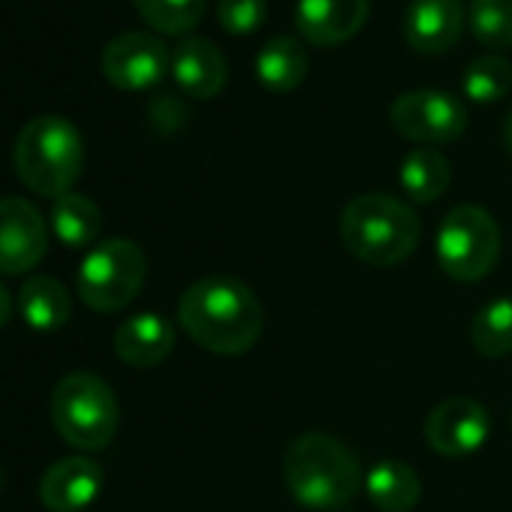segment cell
<instances>
[{"mask_svg": "<svg viewBox=\"0 0 512 512\" xmlns=\"http://www.w3.org/2000/svg\"><path fill=\"white\" fill-rule=\"evenodd\" d=\"M148 275V260L136 241L109 238L88 250L79 266L76 290L79 299L97 314H115L127 308Z\"/></svg>", "mask_w": 512, "mask_h": 512, "instance_id": "6", "label": "cell"}, {"mask_svg": "<svg viewBox=\"0 0 512 512\" xmlns=\"http://www.w3.org/2000/svg\"><path fill=\"white\" fill-rule=\"evenodd\" d=\"M338 232L341 244L356 260L377 269H392L419 247L422 226L407 202L386 193H362L341 211Z\"/></svg>", "mask_w": 512, "mask_h": 512, "instance_id": "3", "label": "cell"}, {"mask_svg": "<svg viewBox=\"0 0 512 512\" xmlns=\"http://www.w3.org/2000/svg\"><path fill=\"white\" fill-rule=\"evenodd\" d=\"M115 353L130 368H154L175 350V329L160 314H133L115 329Z\"/></svg>", "mask_w": 512, "mask_h": 512, "instance_id": "16", "label": "cell"}, {"mask_svg": "<svg viewBox=\"0 0 512 512\" xmlns=\"http://www.w3.org/2000/svg\"><path fill=\"white\" fill-rule=\"evenodd\" d=\"M172 79L175 85L196 97V100H211L223 91L226 85V58L223 52L205 40V37H184L172 49Z\"/></svg>", "mask_w": 512, "mask_h": 512, "instance_id": "15", "label": "cell"}, {"mask_svg": "<svg viewBox=\"0 0 512 512\" xmlns=\"http://www.w3.org/2000/svg\"><path fill=\"white\" fill-rule=\"evenodd\" d=\"M488 431H491L488 410L479 401L464 398V395H455L437 404L425 422V440L431 452L443 458L473 455L488 440Z\"/></svg>", "mask_w": 512, "mask_h": 512, "instance_id": "11", "label": "cell"}, {"mask_svg": "<svg viewBox=\"0 0 512 512\" xmlns=\"http://www.w3.org/2000/svg\"><path fill=\"white\" fill-rule=\"evenodd\" d=\"M16 305H19L22 320L37 332H58L61 326H67L70 311H73L67 287L49 275L28 278L19 290Z\"/></svg>", "mask_w": 512, "mask_h": 512, "instance_id": "18", "label": "cell"}, {"mask_svg": "<svg viewBox=\"0 0 512 512\" xmlns=\"http://www.w3.org/2000/svg\"><path fill=\"white\" fill-rule=\"evenodd\" d=\"M103 491V467L91 458L70 455L55 461L40 482V500L49 512H82Z\"/></svg>", "mask_w": 512, "mask_h": 512, "instance_id": "13", "label": "cell"}, {"mask_svg": "<svg viewBox=\"0 0 512 512\" xmlns=\"http://www.w3.org/2000/svg\"><path fill=\"white\" fill-rule=\"evenodd\" d=\"M49 250V229L40 208L22 196L0 199V275L31 272Z\"/></svg>", "mask_w": 512, "mask_h": 512, "instance_id": "10", "label": "cell"}, {"mask_svg": "<svg viewBox=\"0 0 512 512\" xmlns=\"http://www.w3.org/2000/svg\"><path fill=\"white\" fill-rule=\"evenodd\" d=\"M13 166L28 190L58 199L73 190L85 169V142L67 118L40 115L22 127Z\"/></svg>", "mask_w": 512, "mask_h": 512, "instance_id": "4", "label": "cell"}, {"mask_svg": "<svg viewBox=\"0 0 512 512\" xmlns=\"http://www.w3.org/2000/svg\"><path fill=\"white\" fill-rule=\"evenodd\" d=\"M452 178L449 160L437 148H416L401 163V187L413 202H434L446 193Z\"/></svg>", "mask_w": 512, "mask_h": 512, "instance_id": "21", "label": "cell"}, {"mask_svg": "<svg viewBox=\"0 0 512 512\" xmlns=\"http://www.w3.org/2000/svg\"><path fill=\"white\" fill-rule=\"evenodd\" d=\"M467 22L485 49L500 52L512 46V0H470Z\"/></svg>", "mask_w": 512, "mask_h": 512, "instance_id": "24", "label": "cell"}, {"mask_svg": "<svg viewBox=\"0 0 512 512\" xmlns=\"http://www.w3.org/2000/svg\"><path fill=\"white\" fill-rule=\"evenodd\" d=\"M10 317H13V296L4 284H0V329L10 323Z\"/></svg>", "mask_w": 512, "mask_h": 512, "instance_id": "27", "label": "cell"}, {"mask_svg": "<svg viewBox=\"0 0 512 512\" xmlns=\"http://www.w3.org/2000/svg\"><path fill=\"white\" fill-rule=\"evenodd\" d=\"M470 341L479 356L503 359L512 353V299L488 302L470 326Z\"/></svg>", "mask_w": 512, "mask_h": 512, "instance_id": "22", "label": "cell"}, {"mask_svg": "<svg viewBox=\"0 0 512 512\" xmlns=\"http://www.w3.org/2000/svg\"><path fill=\"white\" fill-rule=\"evenodd\" d=\"M100 64L106 82L118 91H148L166 79L172 70V55L160 37L127 31L106 43Z\"/></svg>", "mask_w": 512, "mask_h": 512, "instance_id": "9", "label": "cell"}, {"mask_svg": "<svg viewBox=\"0 0 512 512\" xmlns=\"http://www.w3.org/2000/svg\"><path fill=\"white\" fill-rule=\"evenodd\" d=\"M284 482L296 503L314 512L347 506L365 485L356 452L332 434L308 431L287 446Z\"/></svg>", "mask_w": 512, "mask_h": 512, "instance_id": "2", "label": "cell"}, {"mask_svg": "<svg viewBox=\"0 0 512 512\" xmlns=\"http://www.w3.org/2000/svg\"><path fill=\"white\" fill-rule=\"evenodd\" d=\"M308 64V52L299 40L275 37L256 55V79L272 94H290L305 82Z\"/></svg>", "mask_w": 512, "mask_h": 512, "instance_id": "19", "label": "cell"}, {"mask_svg": "<svg viewBox=\"0 0 512 512\" xmlns=\"http://www.w3.org/2000/svg\"><path fill=\"white\" fill-rule=\"evenodd\" d=\"M266 0H220L217 4V22L226 34L232 37H244L253 34L266 22Z\"/></svg>", "mask_w": 512, "mask_h": 512, "instance_id": "26", "label": "cell"}, {"mask_svg": "<svg viewBox=\"0 0 512 512\" xmlns=\"http://www.w3.org/2000/svg\"><path fill=\"white\" fill-rule=\"evenodd\" d=\"M512 88V64L500 55L473 58L464 70V94L473 103H497Z\"/></svg>", "mask_w": 512, "mask_h": 512, "instance_id": "25", "label": "cell"}, {"mask_svg": "<svg viewBox=\"0 0 512 512\" xmlns=\"http://www.w3.org/2000/svg\"><path fill=\"white\" fill-rule=\"evenodd\" d=\"M461 0H410L404 16V37L422 55H440L452 49L464 28Z\"/></svg>", "mask_w": 512, "mask_h": 512, "instance_id": "14", "label": "cell"}, {"mask_svg": "<svg viewBox=\"0 0 512 512\" xmlns=\"http://www.w3.org/2000/svg\"><path fill=\"white\" fill-rule=\"evenodd\" d=\"M178 323L202 350L238 356L260 341L266 314L247 284L217 275L184 290L178 302Z\"/></svg>", "mask_w": 512, "mask_h": 512, "instance_id": "1", "label": "cell"}, {"mask_svg": "<svg viewBox=\"0 0 512 512\" xmlns=\"http://www.w3.org/2000/svg\"><path fill=\"white\" fill-rule=\"evenodd\" d=\"M371 0H299L296 31L314 46H341L368 22Z\"/></svg>", "mask_w": 512, "mask_h": 512, "instance_id": "12", "label": "cell"}, {"mask_svg": "<svg viewBox=\"0 0 512 512\" xmlns=\"http://www.w3.org/2000/svg\"><path fill=\"white\" fill-rule=\"evenodd\" d=\"M365 491L380 512H410L422 497V482L410 464L383 458L365 473Z\"/></svg>", "mask_w": 512, "mask_h": 512, "instance_id": "17", "label": "cell"}, {"mask_svg": "<svg viewBox=\"0 0 512 512\" xmlns=\"http://www.w3.org/2000/svg\"><path fill=\"white\" fill-rule=\"evenodd\" d=\"M52 422L70 446L85 452L106 449L118 431V398L103 377L73 371L55 386Z\"/></svg>", "mask_w": 512, "mask_h": 512, "instance_id": "5", "label": "cell"}, {"mask_svg": "<svg viewBox=\"0 0 512 512\" xmlns=\"http://www.w3.org/2000/svg\"><path fill=\"white\" fill-rule=\"evenodd\" d=\"M145 25L157 34L187 37L205 13V0H133Z\"/></svg>", "mask_w": 512, "mask_h": 512, "instance_id": "23", "label": "cell"}, {"mask_svg": "<svg viewBox=\"0 0 512 512\" xmlns=\"http://www.w3.org/2000/svg\"><path fill=\"white\" fill-rule=\"evenodd\" d=\"M52 232L58 241H64L73 250L88 247L103 232V211L97 208V202L91 196L70 190V193L58 196L52 205Z\"/></svg>", "mask_w": 512, "mask_h": 512, "instance_id": "20", "label": "cell"}, {"mask_svg": "<svg viewBox=\"0 0 512 512\" xmlns=\"http://www.w3.org/2000/svg\"><path fill=\"white\" fill-rule=\"evenodd\" d=\"M389 121L410 142L446 145L464 133L467 112H464L461 100H455L452 94L422 88V91L401 94L389 109Z\"/></svg>", "mask_w": 512, "mask_h": 512, "instance_id": "8", "label": "cell"}, {"mask_svg": "<svg viewBox=\"0 0 512 512\" xmlns=\"http://www.w3.org/2000/svg\"><path fill=\"white\" fill-rule=\"evenodd\" d=\"M503 145H506V151H509V157H512V112H509L506 121H503Z\"/></svg>", "mask_w": 512, "mask_h": 512, "instance_id": "28", "label": "cell"}, {"mask_svg": "<svg viewBox=\"0 0 512 512\" xmlns=\"http://www.w3.org/2000/svg\"><path fill=\"white\" fill-rule=\"evenodd\" d=\"M434 253L452 281H482L500 260V226L479 205H455L440 220Z\"/></svg>", "mask_w": 512, "mask_h": 512, "instance_id": "7", "label": "cell"}]
</instances>
